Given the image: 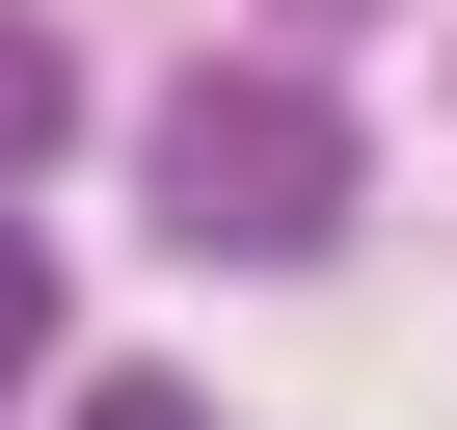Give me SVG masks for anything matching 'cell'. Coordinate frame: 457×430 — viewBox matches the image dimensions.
Masks as SVG:
<instances>
[{
	"mask_svg": "<svg viewBox=\"0 0 457 430\" xmlns=\"http://www.w3.org/2000/svg\"><path fill=\"white\" fill-rule=\"evenodd\" d=\"M162 243L188 269H323L350 243V108L323 81H270V54H215V81H162Z\"/></svg>",
	"mask_w": 457,
	"mask_h": 430,
	"instance_id": "6da1fadb",
	"label": "cell"
},
{
	"mask_svg": "<svg viewBox=\"0 0 457 430\" xmlns=\"http://www.w3.org/2000/svg\"><path fill=\"white\" fill-rule=\"evenodd\" d=\"M54 135H81V28H28V0H0V188H28Z\"/></svg>",
	"mask_w": 457,
	"mask_h": 430,
	"instance_id": "7a4b0ae2",
	"label": "cell"
},
{
	"mask_svg": "<svg viewBox=\"0 0 457 430\" xmlns=\"http://www.w3.org/2000/svg\"><path fill=\"white\" fill-rule=\"evenodd\" d=\"M28 350H54V243L0 215V376H28Z\"/></svg>",
	"mask_w": 457,
	"mask_h": 430,
	"instance_id": "3957f363",
	"label": "cell"
},
{
	"mask_svg": "<svg viewBox=\"0 0 457 430\" xmlns=\"http://www.w3.org/2000/svg\"><path fill=\"white\" fill-rule=\"evenodd\" d=\"M54 430H215V403H188V376H81Z\"/></svg>",
	"mask_w": 457,
	"mask_h": 430,
	"instance_id": "277c9868",
	"label": "cell"
},
{
	"mask_svg": "<svg viewBox=\"0 0 457 430\" xmlns=\"http://www.w3.org/2000/svg\"><path fill=\"white\" fill-rule=\"evenodd\" d=\"M296 28H377V0H296Z\"/></svg>",
	"mask_w": 457,
	"mask_h": 430,
	"instance_id": "5b68a950",
	"label": "cell"
}]
</instances>
